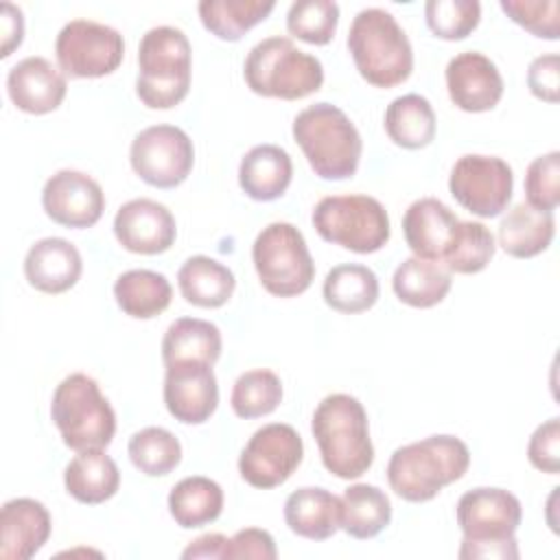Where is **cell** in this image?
<instances>
[{
	"label": "cell",
	"instance_id": "1",
	"mask_svg": "<svg viewBox=\"0 0 560 560\" xmlns=\"http://www.w3.org/2000/svg\"><path fill=\"white\" fill-rule=\"evenodd\" d=\"M311 431L322 464L339 479L365 475L374 462L370 422L363 405L350 394H328L313 411Z\"/></svg>",
	"mask_w": 560,
	"mask_h": 560
},
{
	"label": "cell",
	"instance_id": "2",
	"mask_svg": "<svg viewBox=\"0 0 560 560\" xmlns=\"http://www.w3.org/2000/svg\"><path fill=\"white\" fill-rule=\"evenodd\" d=\"M470 466L468 446L455 435H429L398 446L387 462L392 490L409 501L424 503L440 490L466 475Z\"/></svg>",
	"mask_w": 560,
	"mask_h": 560
},
{
	"label": "cell",
	"instance_id": "3",
	"mask_svg": "<svg viewBox=\"0 0 560 560\" xmlns=\"http://www.w3.org/2000/svg\"><path fill=\"white\" fill-rule=\"evenodd\" d=\"M457 525L464 534L459 558H518L516 529L521 525V501L503 488H472L457 501Z\"/></svg>",
	"mask_w": 560,
	"mask_h": 560
},
{
	"label": "cell",
	"instance_id": "4",
	"mask_svg": "<svg viewBox=\"0 0 560 560\" xmlns=\"http://www.w3.org/2000/svg\"><path fill=\"white\" fill-rule=\"evenodd\" d=\"M293 140L313 173L328 182L350 179L361 162L363 140L354 122L332 103H315L293 118Z\"/></svg>",
	"mask_w": 560,
	"mask_h": 560
},
{
	"label": "cell",
	"instance_id": "5",
	"mask_svg": "<svg viewBox=\"0 0 560 560\" xmlns=\"http://www.w3.org/2000/svg\"><path fill=\"white\" fill-rule=\"evenodd\" d=\"M346 44L359 74L374 88L400 85L413 70L411 42L385 9L370 7L359 11Z\"/></svg>",
	"mask_w": 560,
	"mask_h": 560
},
{
	"label": "cell",
	"instance_id": "6",
	"mask_svg": "<svg viewBox=\"0 0 560 560\" xmlns=\"http://www.w3.org/2000/svg\"><path fill=\"white\" fill-rule=\"evenodd\" d=\"M190 42L175 26L149 28L138 46L136 94L149 109H171L190 90Z\"/></svg>",
	"mask_w": 560,
	"mask_h": 560
},
{
	"label": "cell",
	"instance_id": "7",
	"mask_svg": "<svg viewBox=\"0 0 560 560\" xmlns=\"http://www.w3.org/2000/svg\"><path fill=\"white\" fill-rule=\"evenodd\" d=\"M247 88L258 96L298 101L324 83V66L315 55L300 50L289 37L258 42L243 66Z\"/></svg>",
	"mask_w": 560,
	"mask_h": 560
},
{
	"label": "cell",
	"instance_id": "8",
	"mask_svg": "<svg viewBox=\"0 0 560 560\" xmlns=\"http://www.w3.org/2000/svg\"><path fill=\"white\" fill-rule=\"evenodd\" d=\"M50 418L63 444L77 453L105 448L116 433V413L109 400L101 394L98 383L83 372L66 376L57 385Z\"/></svg>",
	"mask_w": 560,
	"mask_h": 560
},
{
	"label": "cell",
	"instance_id": "9",
	"mask_svg": "<svg viewBox=\"0 0 560 560\" xmlns=\"http://www.w3.org/2000/svg\"><path fill=\"white\" fill-rule=\"evenodd\" d=\"M315 232L332 245L354 254H374L389 241V214L370 195H330L311 214Z\"/></svg>",
	"mask_w": 560,
	"mask_h": 560
},
{
	"label": "cell",
	"instance_id": "10",
	"mask_svg": "<svg viewBox=\"0 0 560 560\" xmlns=\"http://www.w3.org/2000/svg\"><path fill=\"white\" fill-rule=\"evenodd\" d=\"M252 260L260 284L276 298L300 295L315 278V262L304 234L287 221L269 223L258 232Z\"/></svg>",
	"mask_w": 560,
	"mask_h": 560
},
{
	"label": "cell",
	"instance_id": "11",
	"mask_svg": "<svg viewBox=\"0 0 560 560\" xmlns=\"http://www.w3.org/2000/svg\"><path fill=\"white\" fill-rule=\"evenodd\" d=\"M55 55L59 70L72 79H98L112 74L125 57L122 35L94 20L68 22L57 39Z\"/></svg>",
	"mask_w": 560,
	"mask_h": 560
},
{
	"label": "cell",
	"instance_id": "12",
	"mask_svg": "<svg viewBox=\"0 0 560 560\" xmlns=\"http://www.w3.org/2000/svg\"><path fill=\"white\" fill-rule=\"evenodd\" d=\"M133 173L155 188H175L192 171L195 147L175 125H153L136 133L129 149Z\"/></svg>",
	"mask_w": 560,
	"mask_h": 560
},
{
	"label": "cell",
	"instance_id": "13",
	"mask_svg": "<svg viewBox=\"0 0 560 560\" xmlns=\"http://www.w3.org/2000/svg\"><path fill=\"white\" fill-rule=\"evenodd\" d=\"M448 190L468 212L481 219H492L508 208L514 190V175L510 164L497 155L468 153L453 164Z\"/></svg>",
	"mask_w": 560,
	"mask_h": 560
},
{
	"label": "cell",
	"instance_id": "14",
	"mask_svg": "<svg viewBox=\"0 0 560 560\" xmlns=\"http://www.w3.org/2000/svg\"><path fill=\"white\" fill-rule=\"evenodd\" d=\"M304 444L300 433L284 422L260 427L238 457L241 477L260 490L282 486L302 464Z\"/></svg>",
	"mask_w": 560,
	"mask_h": 560
},
{
	"label": "cell",
	"instance_id": "15",
	"mask_svg": "<svg viewBox=\"0 0 560 560\" xmlns=\"http://www.w3.org/2000/svg\"><path fill=\"white\" fill-rule=\"evenodd\" d=\"M44 212L63 228H92L105 210L101 184L83 171L61 168L50 175L42 190Z\"/></svg>",
	"mask_w": 560,
	"mask_h": 560
},
{
	"label": "cell",
	"instance_id": "16",
	"mask_svg": "<svg viewBox=\"0 0 560 560\" xmlns=\"http://www.w3.org/2000/svg\"><path fill=\"white\" fill-rule=\"evenodd\" d=\"M164 405L182 424H203L219 405V385L212 363L175 361L164 374Z\"/></svg>",
	"mask_w": 560,
	"mask_h": 560
},
{
	"label": "cell",
	"instance_id": "17",
	"mask_svg": "<svg viewBox=\"0 0 560 560\" xmlns=\"http://www.w3.org/2000/svg\"><path fill=\"white\" fill-rule=\"evenodd\" d=\"M116 241L131 254L155 256L175 243L177 225L171 210L149 197L122 203L114 217Z\"/></svg>",
	"mask_w": 560,
	"mask_h": 560
},
{
	"label": "cell",
	"instance_id": "18",
	"mask_svg": "<svg viewBox=\"0 0 560 560\" xmlns=\"http://www.w3.org/2000/svg\"><path fill=\"white\" fill-rule=\"evenodd\" d=\"M446 90L455 107L479 114L490 112L503 96V77L494 61L477 50L455 55L444 70Z\"/></svg>",
	"mask_w": 560,
	"mask_h": 560
},
{
	"label": "cell",
	"instance_id": "19",
	"mask_svg": "<svg viewBox=\"0 0 560 560\" xmlns=\"http://www.w3.org/2000/svg\"><path fill=\"white\" fill-rule=\"evenodd\" d=\"M66 77L46 57H24L7 74V94L11 103L26 114L55 112L66 98Z\"/></svg>",
	"mask_w": 560,
	"mask_h": 560
},
{
	"label": "cell",
	"instance_id": "20",
	"mask_svg": "<svg viewBox=\"0 0 560 560\" xmlns=\"http://www.w3.org/2000/svg\"><path fill=\"white\" fill-rule=\"evenodd\" d=\"M52 529L50 514L42 501L18 497L0 512V556L4 560H28L48 540Z\"/></svg>",
	"mask_w": 560,
	"mask_h": 560
},
{
	"label": "cell",
	"instance_id": "21",
	"mask_svg": "<svg viewBox=\"0 0 560 560\" xmlns=\"http://www.w3.org/2000/svg\"><path fill=\"white\" fill-rule=\"evenodd\" d=\"M459 219L435 197L416 199L402 217V234L413 256L442 262Z\"/></svg>",
	"mask_w": 560,
	"mask_h": 560
},
{
	"label": "cell",
	"instance_id": "22",
	"mask_svg": "<svg viewBox=\"0 0 560 560\" xmlns=\"http://www.w3.org/2000/svg\"><path fill=\"white\" fill-rule=\"evenodd\" d=\"M83 271L79 249L59 236H46L33 243L24 256V276L42 293H63L72 289Z\"/></svg>",
	"mask_w": 560,
	"mask_h": 560
},
{
	"label": "cell",
	"instance_id": "23",
	"mask_svg": "<svg viewBox=\"0 0 560 560\" xmlns=\"http://www.w3.org/2000/svg\"><path fill=\"white\" fill-rule=\"evenodd\" d=\"M284 523L308 540H326L341 529V499L326 488H298L284 501Z\"/></svg>",
	"mask_w": 560,
	"mask_h": 560
},
{
	"label": "cell",
	"instance_id": "24",
	"mask_svg": "<svg viewBox=\"0 0 560 560\" xmlns=\"http://www.w3.org/2000/svg\"><path fill=\"white\" fill-rule=\"evenodd\" d=\"M291 179V155L278 144H256L238 164L241 190L254 201H273L282 197Z\"/></svg>",
	"mask_w": 560,
	"mask_h": 560
},
{
	"label": "cell",
	"instance_id": "25",
	"mask_svg": "<svg viewBox=\"0 0 560 560\" xmlns=\"http://www.w3.org/2000/svg\"><path fill=\"white\" fill-rule=\"evenodd\" d=\"M66 492L85 505L112 499L120 488V470L103 448L79 451L63 470Z\"/></svg>",
	"mask_w": 560,
	"mask_h": 560
},
{
	"label": "cell",
	"instance_id": "26",
	"mask_svg": "<svg viewBox=\"0 0 560 560\" xmlns=\"http://www.w3.org/2000/svg\"><path fill=\"white\" fill-rule=\"evenodd\" d=\"M556 234L553 212L536 210L529 203L514 206L499 223V245L514 258H534L542 254Z\"/></svg>",
	"mask_w": 560,
	"mask_h": 560
},
{
	"label": "cell",
	"instance_id": "27",
	"mask_svg": "<svg viewBox=\"0 0 560 560\" xmlns=\"http://www.w3.org/2000/svg\"><path fill=\"white\" fill-rule=\"evenodd\" d=\"M451 271L442 262L418 256L405 258L392 278L396 298L413 308H431L440 304L451 291Z\"/></svg>",
	"mask_w": 560,
	"mask_h": 560
},
{
	"label": "cell",
	"instance_id": "28",
	"mask_svg": "<svg viewBox=\"0 0 560 560\" xmlns=\"http://www.w3.org/2000/svg\"><path fill=\"white\" fill-rule=\"evenodd\" d=\"M177 284L188 304L201 308L223 306L236 287L234 273L210 256H190L177 271Z\"/></svg>",
	"mask_w": 560,
	"mask_h": 560
},
{
	"label": "cell",
	"instance_id": "29",
	"mask_svg": "<svg viewBox=\"0 0 560 560\" xmlns=\"http://www.w3.org/2000/svg\"><path fill=\"white\" fill-rule=\"evenodd\" d=\"M168 512L184 529L210 525L223 512V490L210 477H184L168 492Z\"/></svg>",
	"mask_w": 560,
	"mask_h": 560
},
{
	"label": "cell",
	"instance_id": "30",
	"mask_svg": "<svg viewBox=\"0 0 560 560\" xmlns=\"http://www.w3.org/2000/svg\"><path fill=\"white\" fill-rule=\"evenodd\" d=\"M114 298L125 315L133 319H151L168 308L173 289L164 273L153 269H129L116 278Z\"/></svg>",
	"mask_w": 560,
	"mask_h": 560
},
{
	"label": "cell",
	"instance_id": "31",
	"mask_svg": "<svg viewBox=\"0 0 560 560\" xmlns=\"http://www.w3.org/2000/svg\"><path fill=\"white\" fill-rule=\"evenodd\" d=\"M322 295L332 311L348 315L363 313L378 300V278L365 265L343 262L326 273Z\"/></svg>",
	"mask_w": 560,
	"mask_h": 560
},
{
	"label": "cell",
	"instance_id": "32",
	"mask_svg": "<svg viewBox=\"0 0 560 560\" xmlns=\"http://www.w3.org/2000/svg\"><path fill=\"white\" fill-rule=\"evenodd\" d=\"M221 348L223 341L217 324L197 317H179L162 337V361L168 365L175 361L197 359L214 365L221 357Z\"/></svg>",
	"mask_w": 560,
	"mask_h": 560
},
{
	"label": "cell",
	"instance_id": "33",
	"mask_svg": "<svg viewBox=\"0 0 560 560\" xmlns=\"http://www.w3.org/2000/svg\"><path fill=\"white\" fill-rule=\"evenodd\" d=\"M385 133L402 149H424L435 138V112L420 94H402L385 109Z\"/></svg>",
	"mask_w": 560,
	"mask_h": 560
},
{
	"label": "cell",
	"instance_id": "34",
	"mask_svg": "<svg viewBox=\"0 0 560 560\" xmlns=\"http://www.w3.org/2000/svg\"><path fill=\"white\" fill-rule=\"evenodd\" d=\"M392 521L389 497L370 483H354L341 497V529L359 540L378 536Z\"/></svg>",
	"mask_w": 560,
	"mask_h": 560
},
{
	"label": "cell",
	"instance_id": "35",
	"mask_svg": "<svg viewBox=\"0 0 560 560\" xmlns=\"http://www.w3.org/2000/svg\"><path fill=\"white\" fill-rule=\"evenodd\" d=\"M273 0H201L199 18L206 31L223 42H238L273 11Z\"/></svg>",
	"mask_w": 560,
	"mask_h": 560
},
{
	"label": "cell",
	"instance_id": "36",
	"mask_svg": "<svg viewBox=\"0 0 560 560\" xmlns=\"http://www.w3.org/2000/svg\"><path fill=\"white\" fill-rule=\"evenodd\" d=\"M127 453L131 464L149 477H164L182 462V444L164 427H144L136 431L129 438Z\"/></svg>",
	"mask_w": 560,
	"mask_h": 560
},
{
	"label": "cell",
	"instance_id": "37",
	"mask_svg": "<svg viewBox=\"0 0 560 560\" xmlns=\"http://www.w3.org/2000/svg\"><path fill=\"white\" fill-rule=\"evenodd\" d=\"M497 249L492 232L479 221H459L442 265L455 273H479L488 267Z\"/></svg>",
	"mask_w": 560,
	"mask_h": 560
},
{
	"label": "cell",
	"instance_id": "38",
	"mask_svg": "<svg viewBox=\"0 0 560 560\" xmlns=\"http://www.w3.org/2000/svg\"><path fill=\"white\" fill-rule=\"evenodd\" d=\"M280 400H282V381L276 372L265 368L243 372L236 378L230 396L232 411L243 420L269 416L271 411H276Z\"/></svg>",
	"mask_w": 560,
	"mask_h": 560
},
{
	"label": "cell",
	"instance_id": "39",
	"mask_svg": "<svg viewBox=\"0 0 560 560\" xmlns=\"http://www.w3.org/2000/svg\"><path fill=\"white\" fill-rule=\"evenodd\" d=\"M339 24V4L332 0H298L287 11V31L313 46L328 44Z\"/></svg>",
	"mask_w": 560,
	"mask_h": 560
},
{
	"label": "cell",
	"instance_id": "40",
	"mask_svg": "<svg viewBox=\"0 0 560 560\" xmlns=\"http://www.w3.org/2000/svg\"><path fill=\"white\" fill-rule=\"evenodd\" d=\"M424 20L435 37L459 42L477 28L481 4L477 0H429L424 4Z\"/></svg>",
	"mask_w": 560,
	"mask_h": 560
},
{
	"label": "cell",
	"instance_id": "41",
	"mask_svg": "<svg viewBox=\"0 0 560 560\" xmlns=\"http://www.w3.org/2000/svg\"><path fill=\"white\" fill-rule=\"evenodd\" d=\"M501 11L540 39L556 42L560 37V2L558 0H501Z\"/></svg>",
	"mask_w": 560,
	"mask_h": 560
},
{
	"label": "cell",
	"instance_id": "42",
	"mask_svg": "<svg viewBox=\"0 0 560 560\" xmlns=\"http://www.w3.org/2000/svg\"><path fill=\"white\" fill-rule=\"evenodd\" d=\"M523 188L532 208L553 212L560 203V153L549 151L538 155L527 166Z\"/></svg>",
	"mask_w": 560,
	"mask_h": 560
},
{
	"label": "cell",
	"instance_id": "43",
	"mask_svg": "<svg viewBox=\"0 0 560 560\" xmlns=\"http://www.w3.org/2000/svg\"><path fill=\"white\" fill-rule=\"evenodd\" d=\"M527 459L534 468L556 475L560 470V420L549 418L538 424L527 444Z\"/></svg>",
	"mask_w": 560,
	"mask_h": 560
},
{
	"label": "cell",
	"instance_id": "44",
	"mask_svg": "<svg viewBox=\"0 0 560 560\" xmlns=\"http://www.w3.org/2000/svg\"><path fill=\"white\" fill-rule=\"evenodd\" d=\"M527 88L540 101H560V57L556 52L540 55L529 63Z\"/></svg>",
	"mask_w": 560,
	"mask_h": 560
},
{
	"label": "cell",
	"instance_id": "45",
	"mask_svg": "<svg viewBox=\"0 0 560 560\" xmlns=\"http://www.w3.org/2000/svg\"><path fill=\"white\" fill-rule=\"evenodd\" d=\"M278 556L273 536L267 529L258 527H247L236 532L225 547V558L236 560V558H258V560H273Z\"/></svg>",
	"mask_w": 560,
	"mask_h": 560
},
{
	"label": "cell",
	"instance_id": "46",
	"mask_svg": "<svg viewBox=\"0 0 560 560\" xmlns=\"http://www.w3.org/2000/svg\"><path fill=\"white\" fill-rule=\"evenodd\" d=\"M0 39H2V48H0V57L7 59L24 39V15L20 11V7L4 2L2 4V13H0Z\"/></svg>",
	"mask_w": 560,
	"mask_h": 560
},
{
	"label": "cell",
	"instance_id": "47",
	"mask_svg": "<svg viewBox=\"0 0 560 560\" xmlns=\"http://www.w3.org/2000/svg\"><path fill=\"white\" fill-rule=\"evenodd\" d=\"M228 540L223 534H203L199 538H195L184 551L182 558L190 560V558H225V547Z\"/></svg>",
	"mask_w": 560,
	"mask_h": 560
}]
</instances>
